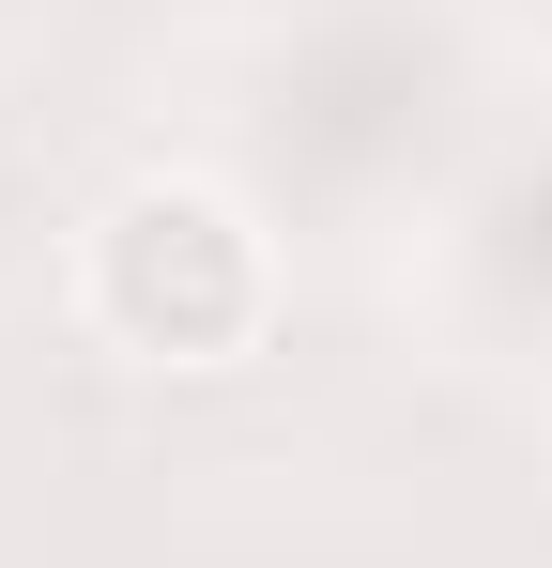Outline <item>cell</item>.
<instances>
[{
	"label": "cell",
	"instance_id": "6da1fadb",
	"mask_svg": "<svg viewBox=\"0 0 552 568\" xmlns=\"http://www.w3.org/2000/svg\"><path fill=\"white\" fill-rule=\"evenodd\" d=\"M78 323L139 369H246L276 338V246L200 170H139L78 231Z\"/></svg>",
	"mask_w": 552,
	"mask_h": 568
}]
</instances>
